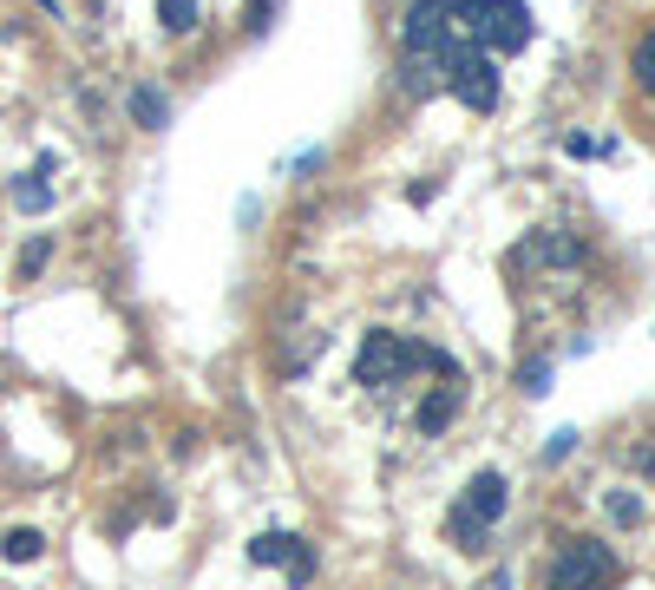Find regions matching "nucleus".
<instances>
[{"mask_svg":"<svg viewBox=\"0 0 655 590\" xmlns=\"http://www.w3.org/2000/svg\"><path fill=\"white\" fill-rule=\"evenodd\" d=\"M551 590H617V558H610V545H597V539L564 545L558 565H551Z\"/></svg>","mask_w":655,"mask_h":590,"instance_id":"nucleus-3","label":"nucleus"},{"mask_svg":"<svg viewBox=\"0 0 655 590\" xmlns=\"http://www.w3.org/2000/svg\"><path fill=\"white\" fill-rule=\"evenodd\" d=\"M531 33H538L531 7H525V0H499V33H492V53H525V46H531Z\"/></svg>","mask_w":655,"mask_h":590,"instance_id":"nucleus-7","label":"nucleus"},{"mask_svg":"<svg viewBox=\"0 0 655 590\" xmlns=\"http://www.w3.org/2000/svg\"><path fill=\"white\" fill-rule=\"evenodd\" d=\"M525 256H531V263H571V256H577V243H571V236H538Z\"/></svg>","mask_w":655,"mask_h":590,"instance_id":"nucleus-13","label":"nucleus"},{"mask_svg":"<svg viewBox=\"0 0 655 590\" xmlns=\"http://www.w3.org/2000/svg\"><path fill=\"white\" fill-rule=\"evenodd\" d=\"M636 85H643V92L655 99V33L643 39V46H636Z\"/></svg>","mask_w":655,"mask_h":590,"instance_id":"nucleus-15","label":"nucleus"},{"mask_svg":"<svg viewBox=\"0 0 655 590\" xmlns=\"http://www.w3.org/2000/svg\"><path fill=\"white\" fill-rule=\"evenodd\" d=\"M518 387H525V394H545V387H551V361H531V368H518Z\"/></svg>","mask_w":655,"mask_h":590,"instance_id":"nucleus-16","label":"nucleus"},{"mask_svg":"<svg viewBox=\"0 0 655 590\" xmlns=\"http://www.w3.org/2000/svg\"><path fill=\"white\" fill-rule=\"evenodd\" d=\"M400 39H407V85H413L420 99H433V92L446 85V72H453V53H459V33H453L446 7H440V0H413Z\"/></svg>","mask_w":655,"mask_h":590,"instance_id":"nucleus-1","label":"nucleus"},{"mask_svg":"<svg viewBox=\"0 0 655 590\" xmlns=\"http://www.w3.org/2000/svg\"><path fill=\"white\" fill-rule=\"evenodd\" d=\"M453 414H459V387H440V394H426V407H420V433H440V427H453Z\"/></svg>","mask_w":655,"mask_h":590,"instance_id":"nucleus-8","label":"nucleus"},{"mask_svg":"<svg viewBox=\"0 0 655 590\" xmlns=\"http://www.w3.org/2000/svg\"><path fill=\"white\" fill-rule=\"evenodd\" d=\"M39 552H46V539H39L33 525H13V532L0 539V558H7V565H33Z\"/></svg>","mask_w":655,"mask_h":590,"instance_id":"nucleus-9","label":"nucleus"},{"mask_svg":"<svg viewBox=\"0 0 655 590\" xmlns=\"http://www.w3.org/2000/svg\"><path fill=\"white\" fill-rule=\"evenodd\" d=\"M249 558H256V565H289V578H295V585H308V578H315V558H308V545H302L295 532H262V539L249 545Z\"/></svg>","mask_w":655,"mask_h":590,"instance_id":"nucleus-6","label":"nucleus"},{"mask_svg":"<svg viewBox=\"0 0 655 590\" xmlns=\"http://www.w3.org/2000/svg\"><path fill=\"white\" fill-rule=\"evenodd\" d=\"M269 7H276V0H249V26H256V33L269 26Z\"/></svg>","mask_w":655,"mask_h":590,"instance_id":"nucleus-18","label":"nucleus"},{"mask_svg":"<svg viewBox=\"0 0 655 590\" xmlns=\"http://www.w3.org/2000/svg\"><path fill=\"white\" fill-rule=\"evenodd\" d=\"M131 118H138L144 131H157V125L171 118V105H164V92H151V85H138V92H131Z\"/></svg>","mask_w":655,"mask_h":590,"instance_id":"nucleus-10","label":"nucleus"},{"mask_svg":"<svg viewBox=\"0 0 655 590\" xmlns=\"http://www.w3.org/2000/svg\"><path fill=\"white\" fill-rule=\"evenodd\" d=\"M505 512V473H479L472 486H466V506H459V532H486L492 519Z\"/></svg>","mask_w":655,"mask_h":590,"instance_id":"nucleus-5","label":"nucleus"},{"mask_svg":"<svg viewBox=\"0 0 655 590\" xmlns=\"http://www.w3.org/2000/svg\"><path fill=\"white\" fill-rule=\"evenodd\" d=\"M446 85H453L472 112H492V105H499V72H492V53H486V46H459V53H453Z\"/></svg>","mask_w":655,"mask_h":590,"instance_id":"nucleus-4","label":"nucleus"},{"mask_svg":"<svg viewBox=\"0 0 655 590\" xmlns=\"http://www.w3.org/2000/svg\"><path fill=\"white\" fill-rule=\"evenodd\" d=\"M571 447H577V433H551V447H545V460H564Z\"/></svg>","mask_w":655,"mask_h":590,"instance_id":"nucleus-17","label":"nucleus"},{"mask_svg":"<svg viewBox=\"0 0 655 590\" xmlns=\"http://www.w3.org/2000/svg\"><path fill=\"white\" fill-rule=\"evenodd\" d=\"M46 256H52V243H46V236H33V243H26V250H20V276H26V282H33V276H39V269H46Z\"/></svg>","mask_w":655,"mask_h":590,"instance_id":"nucleus-14","label":"nucleus"},{"mask_svg":"<svg viewBox=\"0 0 655 590\" xmlns=\"http://www.w3.org/2000/svg\"><path fill=\"white\" fill-rule=\"evenodd\" d=\"M39 177H46V171H33V177L13 184V204H20V210H46V204H52V190H46Z\"/></svg>","mask_w":655,"mask_h":590,"instance_id":"nucleus-12","label":"nucleus"},{"mask_svg":"<svg viewBox=\"0 0 655 590\" xmlns=\"http://www.w3.org/2000/svg\"><path fill=\"white\" fill-rule=\"evenodd\" d=\"M157 26L164 33H190L197 26V0H157Z\"/></svg>","mask_w":655,"mask_h":590,"instance_id":"nucleus-11","label":"nucleus"},{"mask_svg":"<svg viewBox=\"0 0 655 590\" xmlns=\"http://www.w3.org/2000/svg\"><path fill=\"white\" fill-rule=\"evenodd\" d=\"M407 368H440V374H453V361H446V355H433V348H413V342H400V335H387V328H367V342H361V361H354L361 387H387V381H400Z\"/></svg>","mask_w":655,"mask_h":590,"instance_id":"nucleus-2","label":"nucleus"}]
</instances>
